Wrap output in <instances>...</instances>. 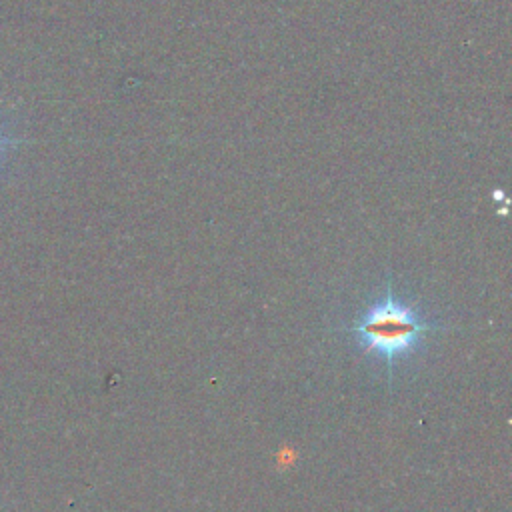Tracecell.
<instances>
[{"label":"cell","instance_id":"cell-2","mask_svg":"<svg viewBox=\"0 0 512 512\" xmlns=\"http://www.w3.org/2000/svg\"><path fill=\"white\" fill-rule=\"evenodd\" d=\"M6 144H12V140H8V138H0V146H6Z\"/></svg>","mask_w":512,"mask_h":512},{"label":"cell","instance_id":"cell-1","mask_svg":"<svg viewBox=\"0 0 512 512\" xmlns=\"http://www.w3.org/2000/svg\"><path fill=\"white\" fill-rule=\"evenodd\" d=\"M438 328L440 326L424 318L414 304L398 298L388 280L384 294L374 300L348 330L366 352L384 360L392 374L394 362L414 352L422 344L424 334Z\"/></svg>","mask_w":512,"mask_h":512}]
</instances>
